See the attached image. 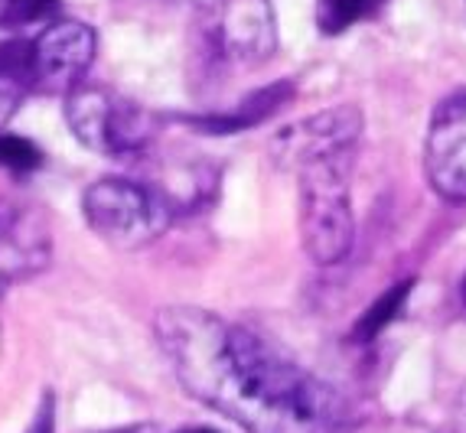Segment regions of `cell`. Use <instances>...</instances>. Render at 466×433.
<instances>
[{
    "instance_id": "cell-1",
    "label": "cell",
    "mask_w": 466,
    "mask_h": 433,
    "mask_svg": "<svg viewBox=\"0 0 466 433\" xmlns=\"http://www.w3.org/2000/svg\"><path fill=\"white\" fill-rule=\"evenodd\" d=\"M157 342L179 388L245 433H350V404L248 326L170 307Z\"/></svg>"
},
{
    "instance_id": "cell-11",
    "label": "cell",
    "mask_w": 466,
    "mask_h": 433,
    "mask_svg": "<svg viewBox=\"0 0 466 433\" xmlns=\"http://www.w3.org/2000/svg\"><path fill=\"white\" fill-rule=\"evenodd\" d=\"M385 4L389 0H317V26L327 36H339V33L379 16Z\"/></svg>"
},
{
    "instance_id": "cell-4",
    "label": "cell",
    "mask_w": 466,
    "mask_h": 433,
    "mask_svg": "<svg viewBox=\"0 0 466 433\" xmlns=\"http://www.w3.org/2000/svg\"><path fill=\"white\" fill-rule=\"evenodd\" d=\"M66 121L82 147L105 156L140 154L157 134V117L137 101L86 82L66 92Z\"/></svg>"
},
{
    "instance_id": "cell-18",
    "label": "cell",
    "mask_w": 466,
    "mask_h": 433,
    "mask_svg": "<svg viewBox=\"0 0 466 433\" xmlns=\"http://www.w3.org/2000/svg\"><path fill=\"white\" fill-rule=\"evenodd\" d=\"M460 297H463V303H466V277H463V284H460Z\"/></svg>"
},
{
    "instance_id": "cell-17",
    "label": "cell",
    "mask_w": 466,
    "mask_h": 433,
    "mask_svg": "<svg viewBox=\"0 0 466 433\" xmlns=\"http://www.w3.org/2000/svg\"><path fill=\"white\" fill-rule=\"evenodd\" d=\"M177 433H218V430H209V427H187V430H177Z\"/></svg>"
},
{
    "instance_id": "cell-16",
    "label": "cell",
    "mask_w": 466,
    "mask_h": 433,
    "mask_svg": "<svg viewBox=\"0 0 466 433\" xmlns=\"http://www.w3.org/2000/svg\"><path fill=\"white\" fill-rule=\"evenodd\" d=\"M108 433H157L150 427H131V430H108Z\"/></svg>"
},
{
    "instance_id": "cell-9",
    "label": "cell",
    "mask_w": 466,
    "mask_h": 433,
    "mask_svg": "<svg viewBox=\"0 0 466 433\" xmlns=\"http://www.w3.org/2000/svg\"><path fill=\"white\" fill-rule=\"evenodd\" d=\"M290 98H294V86H290V82H274V86L248 95L238 111H232V115H222V117H209V124H199V127H202V131H209V134H226V131H241V127H255V124H261L265 117L278 115V111L284 108Z\"/></svg>"
},
{
    "instance_id": "cell-13",
    "label": "cell",
    "mask_w": 466,
    "mask_h": 433,
    "mask_svg": "<svg viewBox=\"0 0 466 433\" xmlns=\"http://www.w3.org/2000/svg\"><path fill=\"white\" fill-rule=\"evenodd\" d=\"M0 166H7L14 173H33L39 166L36 144L14 137V134H0Z\"/></svg>"
},
{
    "instance_id": "cell-8",
    "label": "cell",
    "mask_w": 466,
    "mask_h": 433,
    "mask_svg": "<svg viewBox=\"0 0 466 433\" xmlns=\"http://www.w3.org/2000/svg\"><path fill=\"white\" fill-rule=\"evenodd\" d=\"M53 257V232L46 216L30 202L0 199V290L36 277Z\"/></svg>"
},
{
    "instance_id": "cell-14",
    "label": "cell",
    "mask_w": 466,
    "mask_h": 433,
    "mask_svg": "<svg viewBox=\"0 0 466 433\" xmlns=\"http://www.w3.org/2000/svg\"><path fill=\"white\" fill-rule=\"evenodd\" d=\"M53 430H56V427H53V408H49V404H43V410L33 418V424H30V430H26V433H53Z\"/></svg>"
},
{
    "instance_id": "cell-5",
    "label": "cell",
    "mask_w": 466,
    "mask_h": 433,
    "mask_svg": "<svg viewBox=\"0 0 466 433\" xmlns=\"http://www.w3.org/2000/svg\"><path fill=\"white\" fill-rule=\"evenodd\" d=\"M202 46L216 65L251 69L278 49L271 0H212L202 14Z\"/></svg>"
},
{
    "instance_id": "cell-7",
    "label": "cell",
    "mask_w": 466,
    "mask_h": 433,
    "mask_svg": "<svg viewBox=\"0 0 466 433\" xmlns=\"http://www.w3.org/2000/svg\"><path fill=\"white\" fill-rule=\"evenodd\" d=\"M424 173L447 202H466V88H457L431 115Z\"/></svg>"
},
{
    "instance_id": "cell-12",
    "label": "cell",
    "mask_w": 466,
    "mask_h": 433,
    "mask_svg": "<svg viewBox=\"0 0 466 433\" xmlns=\"http://www.w3.org/2000/svg\"><path fill=\"white\" fill-rule=\"evenodd\" d=\"M59 10V0H0V26H30Z\"/></svg>"
},
{
    "instance_id": "cell-3",
    "label": "cell",
    "mask_w": 466,
    "mask_h": 433,
    "mask_svg": "<svg viewBox=\"0 0 466 433\" xmlns=\"http://www.w3.org/2000/svg\"><path fill=\"white\" fill-rule=\"evenodd\" d=\"M82 216L105 245L137 251L170 228L177 209L150 179L108 176L82 193Z\"/></svg>"
},
{
    "instance_id": "cell-15",
    "label": "cell",
    "mask_w": 466,
    "mask_h": 433,
    "mask_svg": "<svg viewBox=\"0 0 466 433\" xmlns=\"http://www.w3.org/2000/svg\"><path fill=\"white\" fill-rule=\"evenodd\" d=\"M457 433H466V388L457 398Z\"/></svg>"
},
{
    "instance_id": "cell-6",
    "label": "cell",
    "mask_w": 466,
    "mask_h": 433,
    "mask_svg": "<svg viewBox=\"0 0 466 433\" xmlns=\"http://www.w3.org/2000/svg\"><path fill=\"white\" fill-rule=\"evenodd\" d=\"M98 53V36L82 20H53L30 39L33 92L66 95L82 86Z\"/></svg>"
},
{
    "instance_id": "cell-10",
    "label": "cell",
    "mask_w": 466,
    "mask_h": 433,
    "mask_svg": "<svg viewBox=\"0 0 466 433\" xmlns=\"http://www.w3.org/2000/svg\"><path fill=\"white\" fill-rule=\"evenodd\" d=\"M411 287L414 280H401V284L389 287L385 294L379 297V300L372 303V307L359 317V323L352 326V339L356 342H372L375 336H381L385 329H389L391 323H395V317H401L404 303H408V297H411Z\"/></svg>"
},
{
    "instance_id": "cell-2",
    "label": "cell",
    "mask_w": 466,
    "mask_h": 433,
    "mask_svg": "<svg viewBox=\"0 0 466 433\" xmlns=\"http://www.w3.org/2000/svg\"><path fill=\"white\" fill-rule=\"evenodd\" d=\"M362 137V111L339 105L313 115L297 131V186H300V238L310 261L339 264L352 251L350 179Z\"/></svg>"
}]
</instances>
